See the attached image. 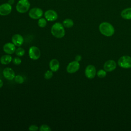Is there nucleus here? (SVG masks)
I'll use <instances>...</instances> for the list:
<instances>
[{"label":"nucleus","instance_id":"nucleus-1","mask_svg":"<svg viewBox=\"0 0 131 131\" xmlns=\"http://www.w3.org/2000/svg\"><path fill=\"white\" fill-rule=\"evenodd\" d=\"M99 29L102 34L107 37L112 36L115 32L114 27L108 22L101 23L99 26Z\"/></svg>","mask_w":131,"mask_h":131},{"label":"nucleus","instance_id":"nucleus-2","mask_svg":"<svg viewBox=\"0 0 131 131\" xmlns=\"http://www.w3.org/2000/svg\"><path fill=\"white\" fill-rule=\"evenodd\" d=\"M52 34L57 38H61L65 35V30L63 25L60 23H56L51 27Z\"/></svg>","mask_w":131,"mask_h":131},{"label":"nucleus","instance_id":"nucleus-3","mask_svg":"<svg viewBox=\"0 0 131 131\" xmlns=\"http://www.w3.org/2000/svg\"><path fill=\"white\" fill-rule=\"evenodd\" d=\"M30 4L28 0H20L16 6V11L20 13L27 12L30 8Z\"/></svg>","mask_w":131,"mask_h":131},{"label":"nucleus","instance_id":"nucleus-4","mask_svg":"<svg viewBox=\"0 0 131 131\" xmlns=\"http://www.w3.org/2000/svg\"><path fill=\"white\" fill-rule=\"evenodd\" d=\"M118 64L122 68L128 69L131 68V57L128 55L121 56L118 61Z\"/></svg>","mask_w":131,"mask_h":131},{"label":"nucleus","instance_id":"nucleus-5","mask_svg":"<svg viewBox=\"0 0 131 131\" xmlns=\"http://www.w3.org/2000/svg\"><path fill=\"white\" fill-rule=\"evenodd\" d=\"M43 15V11L39 8H33L30 10L29 16L30 18L34 19H39Z\"/></svg>","mask_w":131,"mask_h":131},{"label":"nucleus","instance_id":"nucleus-6","mask_svg":"<svg viewBox=\"0 0 131 131\" xmlns=\"http://www.w3.org/2000/svg\"><path fill=\"white\" fill-rule=\"evenodd\" d=\"M29 57L32 60H37L40 56V51L36 46H32L29 49L28 52Z\"/></svg>","mask_w":131,"mask_h":131},{"label":"nucleus","instance_id":"nucleus-7","mask_svg":"<svg viewBox=\"0 0 131 131\" xmlns=\"http://www.w3.org/2000/svg\"><path fill=\"white\" fill-rule=\"evenodd\" d=\"M85 76L89 79H93L95 77L96 74V70L95 67L92 64L88 65L84 71Z\"/></svg>","mask_w":131,"mask_h":131},{"label":"nucleus","instance_id":"nucleus-8","mask_svg":"<svg viewBox=\"0 0 131 131\" xmlns=\"http://www.w3.org/2000/svg\"><path fill=\"white\" fill-rule=\"evenodd\" d=\"M80 68V64L79 62L75 60L69 63L67 67V71L70 73L72 74L76 72Z\"/></svg>","mask_w":131,"mask_h":131},{"label":"nucleus","instance_id":"nucleus-9","mask_svg":"<svg viewBox=\"0 0 131 131\" xmlns=\"http://www.w3.org/2000/svg\"><path fill=\"white\" fill-rule=\"evenodd\" d=\"M44 16L47 20L49 21H53L56 20L58 18L57 12L53 10H48L44 13Z\"/></svg>","mask_w":131,"mask_h":131},{"label":"nucleus","instance_id":"nucleus-10","mask_svg":"<svg viewBox=\"0 0 131 131\" xmlns=\"http://www.w3.org/2000/svg\"><path fill=\"white\" fill-rule=\"evenodd\" d=\"M12 11V6L9 3H4L0 5V15L6 16L9 15Z\"/></svg>","mask_w":131,"mask_h":131},{"label":"nucleus","instance_id":"nucleus-11","mask_svg":"<svg viewBox=\"0 0 131 131\" xmlns=\"http://www.w3.org/2000/svg\"><path fill=\"white\" fill-rule=\"evenodd\" d=\"M3 74L4 77L8 80H12L15 76L14 70L12 68L9 67L6 68L3 70Z\"/></svg>","mask_w":131,"mask_h":131},{"label":"nucleus","instance_id":"nucleus-12","mask_svg":"<svg viewBox=\"0 0 131 131\" xmlns=\"http://www.w3.org/2000/svg\"><path fill=\"white\" fill-rule=\"evenodd\" d=\"M116 63L114 60H108L104 63L103 68L106 72H112L116 69Z\"/></svg>","mask_w":131,"mask_h":131},{"label":"nucleus","instance_id":"nucleus-13","mask_svg":"<svg viewBox=\"0 0 131 131\" xmlns=\"http://www.w3.org/2000/svg\"><path fill=\"white\" fill-rule=\"evenodd\" d=\"M3 50L8 54H12L16 50L15 45L11 42H7L4 45Z\"/></svg>","mask_w":131,"mask_h":131},{"label":"nucleus","instance_id":"nucleus-14","mask_svg":"<svg viewBox=\"0 0 131 131\" xmlns=\"http://www.w3.org/2000/svg\"><path fill=\"white\" fill-rule=\"evenodd\" d=\"M12 42L15 46L20 47L24 43V38L19 34H14L12 37Z\"/></svg>","mask_w":131,"mask_h":131},{"label":"nucleus","instance_id":"nucleus-15","mask_svg":"<svg viewBox=\"0 0 131 131\" xmlns=\"http://www.w3.org/2000/svg\"><path fill=\"white\" fill-rule=\"evenodd\" d=\"M50 70L53 72H56L59 68V62L56 59H52L49 63Z\"/></svg>","mask_w":131,"mask_h":131},{"label":"nucleus","instance_id":"nucleus-16","mask_svg":"<svg viewBox=\"0 0 131 131\" xmlns=\"http://www.w3.org/2000/svg\"><path fill=\"white\" fill-rule=\"evenodd\" d=\"M12 57L10 54H5L3 55L0 59V62L2 64H8L12 61Z\"/></svg>","mask_w":131,"mask_h":131},{"label":"nucleus","instance_id":"nucleus-17","mask_svg":"<svg viewBox=\"0 0 131 131\" xmlns=\"http://www.w3.org/2000/svg\"><path fill=\"white\" fill-rule=\"evenodd\" d=\"M121 17L125 19H131V8L123 9L121 13Z\"/></svg>","mask_w":131,"mask_h":131},{"label":"nucleus","instance_id":"nucleus-18","mask_svg":"<svg viewBox=\"0 0 131 131\" xmlns=\"http://www.w3.org/2000/svg\"><path fill=\"white\" fill-rule=\"evenodd\" d=\"M62 25H63L64 27L70 28L73 26L74 22L73 20L70 18H66L63 21Z\"/></svg>","mask_w":131,"mask_h":131},{"label":"nucleus","instance_id":"nucleus-19","mask_svg":"<svg viewBox=\"0 0 131 131\" xmlns=\"http://www.w3.org/2000/svg\"><path fill=\"white\" fill-rule=\"evenodd\" d=\"M47 24V19L44 18H40L38 20V25L40 28H44L46 26Z\"/></svg>","mask_w":131,"mask_h":131},{"label":"nucleus","instance_id":"nucleus-20","mask_svg":"<svg viewBox=\"0 0 131 131\" xmlns=\"http://www.w3.org/2000/svg\"><path fill=\"white\" fill-rule=\"evenodd\" d=\"M15 54L18 56V57H21L24 55L25 53V50L21 47H18L17 49H16V50L15 51Z\"/></svg>","mask_w":131,"mask_h":131},{"label":"nucleus","instance_id":"nucleus-21","mask_svg":"<svg viewBox=\"0 0 131 131\" xmlns=\"http://www.w3.org/2000/svg\"><path fill=\"white\" fill-rule=\"evenodd\" d=\"M14 80L16 83L18 84H21L24 81V79L23 77L20 75H16L14 77Z\"/></svg>","mask_w":131,"mask_h":131},{"label":"nucleus","instance_id":"nucleus-22","mask_svg":"<svg viewBox=\"0 0 131 131\" xmlns=\"http://www.w3.org/2000/svg\"><path fill=\"white\" fill-rule=\"evenodd\" d=\"M97 75L99 78H103L105 77L106 75V71L101 69L98 71V72L97 73Z\"/></svg>","mask_w":131,"mask_h":131},{"label":"nucleus","instance_id":"nucleus-23","mask_svg":"<svg viewBox=\"0 0 131 131\" xmlns=\"http://www.w3.org/2000/svg\"><path fill=\"white\" fill-rule=\"evenodd\" d=\"M53 71L51 70H48L46 71L44 74V77L46 79H50L53 77Z\"/></svg>","mask_w":131,"mask_h":131},{"label":"nucleus","instance_id":"nucleus-24","mask_svg":"<svg viewBox=\"0 0 131 131\" xmlns=\"http://www.w3.org/2000/svg\"><path fill=\"white\" fill-rule=\"evenodd\" d=\"M39 129L40 131H50V130H51V127L47 124L41 125L40 126V128H39Z\"/></svg>","mask_w":131,"mask_h":131},{"label":"nucleus","instance_id":"nucleus-25","mask_svg":"<svg viewBox=\"0 0 131 131\" xmlns=\"http://www.w3.org/2000/svg\"><path fill=\"white\" fill-rule=\"evenodd\" d=\"M12 62L13 63V64H14L16 66H18V65H19L21 62V59L18 57H16L12 59Z\"/></svg>","mask_w":131,"mask_h":131},{"label":"nucleus","instance_id":"nucleus-26","mask_svg":"<svg viewBox=\"0 0 131 131\" xmlns=\"http://www.w3.org/2000/svg\"><path fill=\"white\" fill-rule=\"evenodd\" d=\"M29 130L31 131H36L39 129L38 127L36 125H31L29 127Z\"/></svg>","mask_w":131,"mask_h":131},{"label":"nucleus","instance_id":"nucleus-27","mask_svg":"<svg viewBox=\"0 0 131 131\" xmlns=\"http://www.w3.org/2000/svg\"><path fill=\"white\" fill-rule=\"evenodd\" d=\"M75 60H76V61L79 62V61H81V59H82V57H81V55H76V56H75Z\"/></svg>","mask_w":131,"mask_h":131},{"label":"nucleus","instance_id":"nucleus-28","mask_svg":"<svg viewBox=\"0 0 131 131\" xmlns=\"http://www.w3.org/2000/svg\"><path fill=\"white\" fill-rule=\"evenodd\" d=\"M14 3V0H8V3H9L11 5L13 4Z\"/></svg>","mask_w":131,"mask_h":131},{"label":"nucleus","instance_id":"nucleus-29","mask_svg":"<svg viewBox=\"0 0 131 131\" xmlns=\"http://www.w3.org/2000/svg\"><path fill=\"white\" fill-rule=\"evenodd\" d=\"M3 85V82L1 79H0V88H1Z\"/></svg>","mask_w":131,"mask_h":131},{"label":"nucleus","instance_id":"nucleus-30","mask_svg":"<svg viewBox=\"0 0 131 131\" xmlns=\"http://www.w3.org/2000/svg\"><path fill=\"white\" fill-rule=\"evenodd\" d=\"M18 1H20V0H18Z\"/></svg>","mask_w":131,"mask_h":131}]
</instances>
